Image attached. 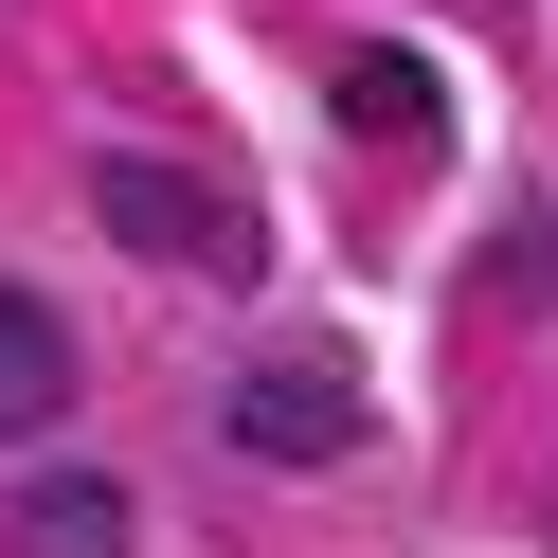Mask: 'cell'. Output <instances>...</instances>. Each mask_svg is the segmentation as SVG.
I'll list each match as a JSON object with an SVG mask.
<instances>
[{
  "instance_id": "obj_1",
  "label": "cell",
  "mask_w": 558,
  "mask_h": 558,
  "mask_svg": "<svg viewBox=\"0 0 558 558\" xmlns=\"http://www.w3.org/2000/svg\"><path fill=\"white\" fill-rule=\"evenodd\" d=\"M90 217H109L145 270H217V289H253V217H234L198 162H145V145H109V162H90Z\"/></svg>"
},
{
  "instance_id": "obj_5",
  "label": "cell",
  "mask_w": 558,
  "mask_h": 558,
  "mask_svg": "<svg viewBox=\"0 0 558 558\" xmlns=\"http://www.w3.org/2000/svg\"><path fill=\"white\" fill-rule=\"evenodd\" d=\"M342 126H397V145H433V73H414V54H342Z\"/></svg>"
},
{
  "instance_id": "obj_2",
  "label": "cell",
  "mask_w": 558,
  "mask_h": 558,
  "mask_svg": "<svg viewBox=\"0 0 558 558\" xmlns=\"http://www.w3.org/2000/svg\"><path fill=\"white\" fill-rule=\"evenodd\" d=\"M217 450L234 469H342L361 450V378L342 361H234L217 378Z\"/></svg>"
},
{
  "instance_id": "obj_4",
  "label": "cell",
  "mask_w": 558,
  "mask_h": 558,
  "mask_svg": "<svg viewBox=\"0 0 558 558\" xmlns=\"http://www.w3.org/2000/svg\"><path fill=\"white\" fill-rule=\"evenodd\" d=\"M0 541H19V558H126V486L109 469H19Z\"/></svg>"
},
{
  "instance_id": "obj_3",
  "label": "cell",
  "mask_w": 558,
  "mask_h": 558,
  "mask_svg": "<svg viewBox=\"0 0 558 558\" xmlns=\"http://www.w3.org/2000/svg\"><path fill=\"white\" fill-rule=\"evenodd\" d=\"M54 414H73V325L37 289H0V450H54Z\"/></svg>"
}]
</instances>
